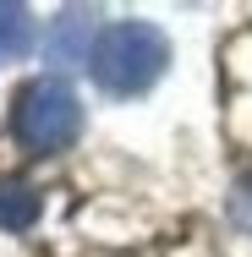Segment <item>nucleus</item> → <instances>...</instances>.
<instances>
[{
    "label": "nucleus",
    "instance_id": "nucleus-1",
    "mask_svg": "<svg viewBox=\"0 0 252 257\" xmlns=\"http://www.w3.org/2000/svg\"><path fill=\"white\" fill-rule=\"evenodd\" d=\"M164 66H170V39L153 22H115V28H104L99 44H94V60H88L94 82L110 99L148 93L153 82L164 77Z\"/></svg>",
    "mask_w": 252,
    "mask_h": 257
},
{
    "label": "nucleus",
    "instance_id": "nucleus-2",
    "mask_svg": "<svg viewBox=\"0 0 252 257\" xmlns=\"http://www.w3.org/2000/svg\"><path fill=\"white\" fill-rule=\"evenodd\" d=\"M11 132L28 154H60L77 143L82 132V104L71 93V82L60 77H33L17 88V104H11Z\"/></svg>",
    "mask_w": 252,
    "mask_h": 257
},
{
    "label": "nucleus",
    "instance_id": "nucleus-6",
    "mask_svg": "<svg viewBox=\"0 0 252 257\" xmlns=\"http://www.w3.org/2000/svg\"><path fill=\"white\" fill-rule=\"evenodd\" d=\"M230 224L252 235V170L236 181V192H230Z\"/></svg>",
    "mask_w": 252,
    "mask_h": 257
},
{
    "label": "nucleus",
    "instance_id": "nucleus-5",
    "mask_svg": "<svg viewBox=\"0 0 252 257\" xmlns=\"http://www.w3.org/2000/svg\"><path fill=\"white\" fill-rule=\"evenodd\" d=\"M33 39H39L33 11L17 6V0H6V6H0V60H22V55L33 50Z\"/></svg>",
    "mask_w": 252,
    "mask_h": 257
},
{
    "label": "nucleus",
    "instance_id": "nucleus-3",
    "mask_svg": "<svg viewBox=\"0 0 252 257\" xmlns=\"http://www.w3.org/2000/svg\"><path fill=\"white\" fill-rule=\"evenodd\" d=\"M94 28H99V11H88V6H66L50 28H44V60H50L55 71L88 66V60H94V44H99Z\"/></svg>",
    "mask_w": 252,
    "mask_h": 257
},
{
    "label": "nucleus",
    "instance_id": "nucleus-4",
    "mask_svg": "<svg viewBox=\"0 0 252 257\" xmlns=\"http://www.w3.org/2000/svg\"><path fill=\"white\" fill-rule=\"evenodd\" d=\"M39 219V192L17 175H0V230H33Z\"/></svg>",
    "mask_w": 252,
    "mask_h": 257
}]
</instances>
